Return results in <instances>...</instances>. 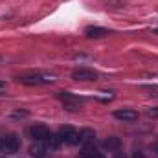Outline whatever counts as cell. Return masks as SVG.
Here are the masks:
<instances>
[{
	"label": "cell",
	"instance_id": "30bf717a",
	"mask_svg": "<svg viewBox=\"0 0 158 158\" xmlns=\"http://www.w3.org/2000/svg\"><path fill=\"white\" fill-rule=\"evenodd\" d=\"M92 140H94V131H90V129H85V131H81V132H79V143H83V145H88Z\"/></svg>",
	"mask_w": 158,
	"mask_h": 158
},
{
	"label": "cell",
	"instance_id": "4fadbf2b",
	"mask_svg": "<svg viewBox=\"0 0 158 158\" xmlns=\"http://www.w3.org/2000/svg\"><path fill=\"white\" fill-rule=\"evenodd\" d=\"M83 155H85L86 158H105L101 153H98V151H96V147H90V145H86V147H85Z\"/></svg>",
	"mask_w": 158,
	"mask_h": 158
},
{
	"label": "cell",
	"instance_id": "d6986e66",
	"mask_svg": "<svg viewBox=\"0 0 158 158\" xmlns=\"http://www.w3.org/2000/svg\"><path fill=\"white\" fill-rule=\"evenodd\" d=\"M77 158H86V156H85V155H81V156H77Z\"/></svg>",
	"mask_w": 158,
	"mask_h": 158
},
{
	"label": "cell",
	"instance_id": "9a60e30c",
	"mask_svg": "<svg viewBox=\"0 0 158 158\" xmlns=\"http://www.w3.org/2000/svg\"><path fill=\"white\" fill-rule=\"evenodd\" d=\"M132 158H145V153H142V151H136V153L132 155Z\"/></svg>",
	"mask_w": 158,
	"mask_h": 158
},
{
	"label": "cell",
	"instance_id": "7a4b0ae2",
	"mask_svg": "<svg viewBox=\"0 0 158 158\" xmlns=\"http://www.w3.org/2000/svg\"><path fill=\"white\" fill-rule=\"evenodd\" d=\"M0 149L6 153H17L20 149V138L17 134H7L0 138Z\"/></svg>",
	"mask_w": 158,
	"mask_h": 158
},
{
	"label": "cell",
	"instance_id": "2e32d148",
	"mask_svg": "<svg viewBox=\"0 0 158 158\" xmlns=\"http://www.w3.org/2000/svg\"><path fill=\"white\" fill-rule=\"evenodd\" d=\"M151 149H153V155L158 156V142H156V143H153V147H151Z\"/></svg>",
	"mask_w": 158,
	"mask_h": 158
},
{
	"label": "cell",
	"instance_id": "52a82bcc",
	"mask_svg": "<svg viewBox=\"0 0 158 158\" xmlns=\"http://www.w3.org/2000/svg\"><path fill=\"white\" fill-rule=\"evenodd\" d=\"M114 118L121 119V121H136L138 119V112L132 110V109H121L114 112Z\"/></svg>",
	"mask_w": 158,
	"mask_h": 158
},
{
	"label": "cell",
	"instance_id": "8fae6325",
	"mask_svg": "<svg viewBox=\"0 0 158 158\" xmlns=\"http://www.w3.org/2000/svg\"><path fill=\"white\" fill-rule=\"evenodd\" d=\"M119 145H121V142H119V138H116V136H110V138H107L103 142V147L105 149H119Z\"/></svg>",
	"mask_w": 158,
	"mask_h": 158
},
{
	"label": "cell",
	"instance_id": "3957f363",
	"mask_svg": "<svg viewBox=\"0 0 158 158\" xmlns=\"http://www.w3.org/2000/svg\"><path fill=\"white\" fill-rule=\"evenodd\" d=\"M59 99L64 103V107L68 110H81V99H79L77 96H72L68 92H61L59 94Z\"/></svg>",
	"mask_w": 158,
	"mask_h": 158
},
{
	"label": "cell",
	"instance_id": "ba28073f",
	"mask_svg": "<svg viewBox=\"0 0 158 158\" xmlns=\"http://www.w3.org/2000/svg\"><path fill=\"white\" fill-rule=\"evenodd\" d=\"M85 33H86V37H90V39H101V37L109 35V31H107L105 28H99V26H88V28L85 30Z\"/></svg>",
	"mask_w": 158,
	"mask_h": 158
},
{
	"label": "cell",
	"instance_id": "8992f818",
	"mask_svg": "<svg viewBox=\"0 0 158 158\" xmlns=\"http://www.w3.org/2000/svg\"><path fill=\"white\" fill-rule=\"evenodd\" d=\"M30 134H31V138H33L35 142H44V140L48 138L50 131H48L46 125H33V127L30 129Z\"/></svg>",
	"mask_w": 158,
	"mask_h": 158
},
{
	"label": "cell",
	"instance_id": "5bb4252c",
	"mask_svg": "<svg viewBox=\"0 0 158 158\" xmlns=\"http://www.w3.org/2000/svg\"><path fill=\"white\" fill-rule=\"evenodd\" d=\"M147 116H149V118H158V107L147 109Z\"/></svg>",
	"mask_w": 158,
	"mask_h": 158
},
{
	"label": "cell",
	"instance_id": "9c48e42d",
	"mask_svg": "<svg viewBox=\"0 0 158 158\" xmlns=\"http://www.w3.org/2000/svg\"><path fill=\"white\" fill-rule=\"evenodd\" d=\"M46 142V149H59L61 147V143H63V140H61V136L59 134H48V138L44 140Z\"/></svg>",
	"mask_w": 158,
	"mask_h": 158
},
{
	"label": "cell",
	"instance_id": "ac0fdd59",
	"mask_svg": "<svg viewBox=\"0 0 158 158\" xmlns=\"http://www.w3.org/2000/svg\"><path fill=\"white\" fill-rule=\"evenodd\" d=\"M114 158H127V156H125L123 153H116V155H114Z\"/></svg>",
	"mask_w": 158,
	"mask_h": 158
},
{
	"label": "cell",
	"instance_id": "5b68a950",
	"mask_svg": "<svg viewBox=\"0 0 158 158\" xmlns=\"http://www.w3.org/2000/svg\"><path fill=\"white\" fill-rule=\"evenodd\" d=\"M72 77L76 81H96L98 79V74L90 68H77L72 72Z\"/></svg>",
	"mask_w": 158,
	"mask_h": 158
},
{
	"label": "cell",
	"instance_id": "7c38bea8",
	"mask_svg": "<svg viewBox=\"0 0 158 158\" xmlns=\"http://www.w3.org/2000/svg\"><path fill=\"white\" fill-rule=\"evenodd\" d=\"M30 153H31L33 156H37V158H42V156H44V153H46V145H40V143H35V145H31Z\"/></svg>",
	"mask_w": 158,
	"mask_h": 158
},
{
	"label": "cell",
	"instance_id": "e0dca14e",
	"mask_svg": "<svg viewBox=\"0 0 158 158\" xmlns=\"http://www.w3.org/2000/svg\"><path fill=\"white\" fill-rule=\"evenodd\" d=\"M151 92H153V96H158V86H147Z\"/></svg>",
	"mask_w": 158,
	"mask_h": 158
},
{
	"label": "cell",
	"instance_id": "6da1fadb",
	"mask_svg": "<svg viewBox=\"0 0 158 158\" xmlns=\"http://www.w3.org/2000/svg\"><path fill=\"white\" fill-rule=\"evenodd\" d=\"M19 81L24 85H30V86H40V85H48V83L55 81V77L53 76H42V74H31V76H20Z\"/></svg>",
	"mask_w": 158,
	"mask_h": 158
},
{
	"label": "cell",
	"instance_id": "277c9868",
	"mask_svg": "<svg viewBox=\"0 0 158 158\" xmlns=\"http://www.w3.org/2000/svg\"><path fill=\"white\" fill-rule=\"evenodd\" d=\"M59 136H61V140H63L64 143H68V145H77L79 143V132H76V131L70 129V127H63V129L59 131Z\"/></svg>",
	"mask_w": 158,
	"mask_h": 158
}]
</instances>
